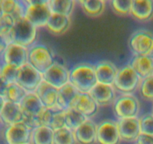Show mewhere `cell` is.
Segmentation results:
<instances>
[{
  "instance_id": "obj_28",
  "label": "cell",
  "mask_w": 153,
  "mask_h": 144,
  "mask_svg": "<svg viewBox=\"0 0 153 144\" xmlns=\"http://www.w3.org/2000/svg\"><path fill=\"white\" fill-rule=\"evenodd\" d=\"M64 116L66 127L73 131L88 119L83 113L73 106L64 111Z\"/></svg>"
},
{
  "instance_id": "obj_11",
  "label": "cell",
  "mask_w": 153,
  "mask_h": 144,
  "mask_svg": "<svg viewBox=\"0 0 153 144\" xmlns=\"http://www.w3.org/2000/svg\"><path fill=\"white\" fill-rule=\"evenodd\" d=\"M43 81L59 89L70 82V70L61 63L55 62L43 74Z\"/></svg>"
},
{
  "instance_id": "obj_5",
  "label": "cell",
  "mask_w": 153,
  "mask_h": 144,
  "mask_svg": "<svg viewBox=\"0 0 153 144\" xmlns=\"http://www.w3.org/2000/svg\"><path fill=\"white\" fill-rule=\"evenodd\" d=\"M55 62L53 52L46 45L35 43L28 48V63L41 74L44 73Z\"/></svg>"
},
{
  "instance_id": "obj_43",
  "label": "cell",
  "mask_w": 153,
  "mask_h": 144,
  "mask_svg": "<svg viewBox=\"0 0 153 144\" xmlns=\"http://www.w3.org/2000/svg\"><path fill=\"white\" fill-rule=\"evenodd\" d=\"M1 15V8H0V16Z\"/></svg>"
},
{
  "instance_id": "obj_45",
  "label": "cell",
  "mask_w": 153,
  "mask_h": 144,
  "mask_svg": "<svg viewBox=\"0 0 153 144\" xmlns=\"http://www.w3.org/2000/svg\"><path fill=\"white\" fill-rule=\"evenodd\" d=\"M28 144H31V143H28Z\"/></svg>"
},
{
  "instance_id": "obj_26",
  "label": "cell",
  "mask_w": 153,
  "mask_h": 144,
  "mask_svg": "<svg viewBox=\"0 0 153 144\" xmlns=\"http://www.w3.org/2000/svg\"><path fill=\"white\" fill-rule=\"evenodd\" d=\"M55 130L49 126L40 125L31 130V144H53Z\"/></svg>"
},
{
  "instance_id": "obj_44",
  "label": "cell",
  "mask_w": 153,
  "mask_h": 144,
  "mask_svg": "<svg viewBox=\"0 0 153 144\" xmlns=\"http://www.w3.org/2000/svg\"><path fill=\"white\" fill-rule=\"evenodd\" d=\"M152 113H153V107H152Z\"/></svg>"
},
{
  "instance_id": "obj_8",
  "label": "cell",
  "mask_w": 153,
  "mask_h": 144,
  "mask_svg": "<svg viewBox=\"0 0 153 144\" xmlns=\"http://www.w3.org/2000/svg\"><path fill=\"white\" fill-rule=\"evenodd\" d=\"M43 81V74L39 72L29 63H27L19 68L16 82L27 92H35Z\"/></svg>"
},
{
  "instance_id": "obj_36",
  "label": "cell",
  "mask_w": 153,
  "mask_h": 144,
  "mask_svg": "<svg viewBox=\"0 0 153 144\" xmlns=\"http://www.w3.org/2000/svg\"><path fill=\"white\" fill-rule=\"evenodd\" d=\"M141 134L153 135V113H146L139 117Z\"/></svg>"
},
{
  "instance_id": "obj_38",
  "label": "cell",
  "mask_w": 153,
  "mask_h": 144,
  "mask_svg": "<svg viewBox=\"0 0 153 144\" xmlns=\"http://www.w3.org/2000/svg\"><path fill=\"white\" fill-rule=\"evenodd\" d=\"M135 142L136 144H153V135L141 134Z\"/></svg>"
},
{
  "instance_id": "obj_33",
  "label": "cell",
  "mask_w": 153,
  "mask_h": 144,
  "mask_svg": "<svg viewBox=\"0 0 153 144\" xmlns=\"http://www.w3.org/2000/svg\"><path fill=\"white\" fill-rule=\"evenodd\" d=\"M19 68H20L11 65V64H2L1 69V76L8 83H15L17 82Z\"/></svg>"
},
{
  "instance_id": "obj_4",
  "label": "cell",
  "mask_w": 153,
  "mask_h": 144,
  "mask_svg": "<svg viewBox=\"0 0 153 144\" xmlns=\"http://www.w3.org/2000/svg\"><path fill=\"white\" fill-rule=\"evenodd\" d=\"M112 110L117 119L136 118L140 111V104L134 94H120L112 104Z\"/></svg>"
},
{
  "instance_id": "obj_16",
  "label": "cell",
  "mask_w": 153,
  "mask_h": 144,
  "mask_svg": "<svg viewBox=\"0 0 153 144\" xmlns=\"http://www.w3.org/2000/svg\"><path fill=\"white\" fill-rule=\"evenodd\" d=\"M24 114L20 104L6 101L0 112V122L6 127L22 122Z\"/></svg>"
},
{
  "instance_id": "obj_39",
  "label": "cell",
  "mask_w": 153,
  "mask_h": 144,
  "mask_svg": "<svg viewBox=\"0 0 153 144\" xmlns=\"http://www.w3.org/2000/svg\"><path fill=\"white\" fill-rule=\"evenodd\" d=\"M10 83L7 82L2 76L0 75V96H2L4 98L7 92V88H8Z\"/></svg>"
},
{
  "instance_id": "obj_29",
  "label": "cell",
  "mask_w": 153,
  "mask_h": 144,
  "mask_svg": "<svg viewBox=\"0 0 153 144\" xmlns=\"http://www.w3.org/2000/svg\"><path fill=\"white\" fill-rule=\"evenodd\" d=\"M74 0H50L49 7L52 14L70 16L76 7Z\"/></svg>"
},
{
  "instance_id": "obj_42",
  "label": "cell",
  "mask_w": 153,
  "mask_h": 144,
  "mask_svg": "<svg viewBox=\"0 0 153 144\" xmlns=\"http://www.w3.org/2000/svg\"><path fill=\"white\" fill-rule=\"evenodd\" d=\"M1 65H2V64L1 63V62H0V75H1Z\"/></svg>"
},
{
  "instance_id": "obj_23",
  "label": "cell",
  "mask_w": 153,
  "mask_h": 144,
  "mask_svg": "<svg viewBox=\"0 0 153 144\" xmlns=\"http://www.w3.org/2000/svg\"><path fill=\"white\" fill-rule=\"evenodd\" d=\"M130 64L141 80L153 76V55L134 56Z\"/></svg>"
},
{
  "instance_id": "obj_1",
  "label": "cell",
  "mask_w": 153,
  "mask_h": 144,
  "mask_svg": "<svg viewBox=\"0 0 153 144\" xmlns=\"http://www.w3.org/2000/svg\"><path fill=\"white\" fill-rule=\"evenodd\" d=\"M70 82L80 93H90L97 82L95 64L81 62L75 64L70 70Z\"/></svg>"
},
{
  "instance_id": "obj_20",
  "label": "cell",
  "mask_w": 153,
  "mask_h": 144,
  "mask_svg": "<svg viewBox=\"0 0 153 144\" xmlns=\"http://www.w3.org/2000/svg\"><path fill=\"white\" fill-rule=\"evenodd\" d=\"M80 92L78 91L77 88L70 82H68L59 88L58 98V110L65 111L69 108L73 106Z\"/></svg>"
},
{
  "instance_id": "obj_24",
  "label": "cell",
  "mask_w": 153,
  "mask_h": 144,
  "mask_svg": "<svg viewBox=\"0 0 153 144\" xmlns=\"http://www.w3.org/2000/svg\"><path fill=\"white\" fill-rule=\"evenodd\" d=\"M0 8L1 14L13 16L16 21L25 17L26 1L16 0H0Z\"/></svg>"
},
{
  "instance_id": "obj_31",
  "label": "cell",
  "mask_w": 153,
  "mask_h": 144,
  "mask_svg": "<svg viewBox=\"0 0 153 144\" xmlns=\"http://www.w3.org/2000/svg\"><path fill=\"white\" fill-rule=\"evenodd\" d=\"M16 20L10 15L1 14L0 16V35L4 38L8 44H10V32Z\"/></svg>"
},
{
  "instance_id": "obj_27",
  "label": "cell",
  "mask_w": 153,
  "mask_h": 144,
  "mask_svg": "<svg viewBox=\"0 0 153 144\" xmlns=\"http://www.w3.org/2000/svg\"><path fill=\"white\" fill-rule=\"evenodd\" d=\"M78 3L84 12L91 17L102 14L106 7V2L103 0H81Z\"/></svg>"
},
{
  "instance_id": "obj_30",
  "label": "cell",
  "mask_w": 153,
  "mask_h": 144,
  "mask_svg": "<svg viewBox=\"0 0 153 144\" xmlns=\"http://www.w3.org/2000/svg\"><path fill=\"white\" fill-rule=\"evenodd\" d=\"M27 93L28 92L21 86H19L17 82H15L9 85L4 98L6 101L20 104Z\"/></svg>"
},
{
  "instance_id": "obj_32",
  "label": "cell",
  "mask_w": 153,
  "mask_h": 144,
  "mask_svg": "<svg viewBox=\"0 0 153 144\" xmlns=\"http://www.w3.org/2000/svg\"><path fill=\"white\" fill-rule=\"evenodd\" d=\"M53 144H77L74 131L67 127L55 130Z\"/></svg>"
},
{
  "instance_id": "obj_35",
  "label": "cell",
  "mask_w": 153,
  "mask_h": 144,
  "mask_svg": "<svg viewBox=\"0 0 153 144\" xmlns=\"http://www.w3.org/2000/svg\"><path fill=\"white\" fill-rule=\"evenodd\" d=\"M139 89L143 98L153 101V76L142 80Z\"/></svg>"
},
{
  "instance_id": "obj_18",
  "label": "cell",
  "mask_w": 153,
  "mask_h": 144,
  "mask_svg": "<svg viewBox=\"0 0 153 144\" xmlns=\"http://www.w3.org/2000/svg\"><path fill=\"white\" fill-rule=\"evenodd\" d=\"M43 106L49 109L58 110V89L48 82L43 81L35 92Z\"/></svg>"
},
{
  "instance_id": "obj_2",
  "label": "cell",
  "mask_w": 153,
  "mask_h": 144,
  "mask_svg": "<svg viewBox=\"0 0 153 144\" xmlns=\"http://www.w3.org/2000/svg\"><path fill=\"white\" fill-rule=\"evenodd\" d=\"M37 28L25 17L17 20L10 32V43L29 48L37 43Z\"/></svg>"
},
{
  "instance_id": "obj_9",
  "label": "cell",
  "mask_w": 153,
  "mask_h": 144,
  "mask_svg": "<svg viewBox=\"0 0 153 144\" xmlns=\"http://www.w3.org/2000/svg\"><path fill=\"white\" fill-rule=\"evenodd\" d=\"M120 141L117 121L104 119L97 124V143L120 144Z\"/></svg>"
},
{
  "instance_id": "obj_7",
  "label": "cell",
  "mask_w": 153,
  "mask_h": 144,
  "mask_svg": "<svg viewBox=\"0 0 153 144\" xmlns=\"http://www.w3.org/2000/svg\"><path fill=\"white\" fill-rule=\"evenodd\" d=\"M128 46L134 56L153 55V33L143 28L136 30L130 36Z\"/></svg>"
},
{
  "instance_id": "obj_19",
  "label": "cell",
  "mask_w": 153,
  "mask_h": 144,
  "mask_svg": "<svg viewBox=\"0 0 153 144\" xmlns=\"http://www.w3.org/2000/svg\"><path fill=\"white\" fill-rule=\"evenodd\" d=\"M24 118H36L45 108L35 92H28L20 104Z\"/></svg>"
},
{
  "instance_id": "obj_3",
  "label": "cell",
  "mask_w": 153,
  "mask_h": 144,
  "mask_svg": "<svg viewBox=\"0 0 153 144\" xmlns=\"http://www.w3.org/2000/svg\"><path fill=\"white\" fill-rule=\"evenodd\" d=\"M142 80L130 64L119 68L113 86L117 92L133 94L140 87Z\"/></svg>"
},
{
  "instance_id": "obj_15",
  "label": "cell",
  "mask_w": 153,
  "mask_h": 144,
  "mask_svg": "<svg viewBox=\"0 0 153 144\" xmlns=\"http://www.w3.org/2000/svg\"><path fill=\"white\" fill-rule=\"evenodd\" d=\"M90 94L100 106L112 105L117 97V91L113 85H106L99 82L90 92Z\"/></svg>"
},
{
  "instance_id": "obj_41",
  "label": "cell",
  "mask_w": 153,
  "mask_h": 144,
  "mask_svg": "<svg viewBox=\"0 0 153 144\" xmlns=\"http://www.w3.org/2000/svg\"><path fill=\"white\" fill-rule=\"evenodd\" d=\"M5 98H4V97H2V96H0V112H1L2 108L4 107V104H5Z\"/></svg>"
},
{
  "instance_id": "obj_17",
  "label": "cell",
  "mask_w": 153,
  "mask_h": 144,
  "mask_svg": "<svg viewBox=\"0 0 153 144\" xmlns=\"http://www.w3.org/2000/svg\"><path fill=\"white\" fill-rule=\"evenodd\" d=\"M74 134L77 143L95 144L97 142V124L91 118H88L74 130Z\"/></svg>"
},
{
  "instance_id": "obj_6",
  "label": "cell",
  "mask_w": 153,
  "mask_h": 144,
  "mask_svg": "<svg viewBox=\"0 0 153 144\" xmlns=\"http://www.w3.org/2000/svg\"><path fill=\"white\" fill-rule=\"evenodd\" d=\"M52 13L49 1H26L25 18L35 27H46Z\"/></svg>"
},
{
  "instance_id": "obj_12",
  "label": "cell",
  "mask_w": 153,
  "mask_h": 144,
  "mask_svg": "<svg viewBox=\"0 0 153 144\" xmlns=\"http://www.w3.org/2000/svg\"><path fill=\"white\" fill-rule=\"evenodd\" d=\"M31 129L25 123H17L6 127L4 130V140L7 144L31 143Z\"/></svg>"
},
{
  "instance_id": "obj_13",
  "label": "cell",
  "mask_w": 153,
  "mask_h": 144,
  "mask_svg": "<svg viewBox=\"0 0 153 144\" xmlns=\"http://www.w3.org/2000/svg\"><path fill=\"white\" fill-rule=\"evenodd\" d=\"M118 130L121 140L126 142H136L141 134L139 117L117 119Z\"/></svg>"
},
{
  "instance_id": "obj_22",
  "label": "cell",
  "mask_w": 153,
  "mask_h": 144,
  "mask_svg": "<svg viewBox=\"0 0 153 144\" xmlns=\"http://www.w3.org/2000/svg\"><path fill=\"white\" fill-rule=\"evenodd\" d=\"M73 107L80 111L88 118L95 116L100 109L99 104L90 93H80Z\"/></svg>"
},
{
  "instance_id": "obj_40",
  "label": "cell",
  "mask_w": 153,
  "mask_h": 144,
  "mask_svg": "<svg viewBox=\"0 0 153 144\" xmlns=\"http://www.w3.org/2000/svg\"><path fill=\"white\" fill-rule=\"evenodd\" d=\"M7 44H7V41L4 40V38H3L2 36L0 35V57L1 56L3 52H4V50H5Z\"/></svg>"
},
{
  "instance_id": "obj_34",
  "label": "cell",
  "mask_w": 153,
  "mask_h": 144,
  "mask_svg": "<svg viewBox=\"0 0 153 144\" xmlns=\"http://www.w3.org/2000/svg\"><path fill=\"white\" fill-rule=\"evenodd\" d=\"M112 10L120 15H128L131 13V0H113L110 2Z\"/></svg>"
},
{
  "instance_id": "obj_25",
  "label": "cell",
  "mask_w": 153,
  "mask_h": 144,
  "mask_svg": "<svg viewBox=\"0 0 153 144\" xmlns=\"http://www.w3.org/2000/svg\"><path fill=\"white\" fill-rule=\"evenodd\" d=\"M71 25L70 16L52 14L46 25V28L55 35L64 34Z\"/></svg>"
},
{
  "instance_id": "obj_21",
  "label": "cell",
  "mask_w": 153,
  "mask_h": 144,
  "mask_svg": "<svg viewBox=\"0 0 153 144\" xmlns=\"http://www.w3.org/2000/svg\"><path fill=\"white\" fill-rule=\"evenodd\" d=\"M130 15L141 22L149 21L153 18V0H134Z\"/></svg>"
},
{
  "instance_id": "obj_10",
  "label": "cell",
  "mask_w": 153,
  "mask_h": 144,
  "mask_svg": "<svg viewBox=\"0 0 153 144\" xmlns=\"http://www.w3.org/2000/svg\"><path fill=\"white\" fill-rule=\"evenodd\" d=\"M28 48L14 43L7 44L5 50L0 57L1 64H11L21 68L28 63Z\"/></svg>"
},
{
  "instance_id": "obj_37",
  "label": "cell",
  "mask_w": 153,
  "mask_h": 144,
  "mask_svg": "<svg viewBox=\"0 0 153 144\" xmlns=\"http://www.w3.org/2000/svg\"><path fill=\"white\" fill-rule=\"evenodd\" d=\"M49 127L53 129L54 130H59V129L66 127L64 111L55 110Z\"/></svg>"
},
{
  "instance_id": "obj_14",
  "label": "cell",
  "mask_w": 153,
  "mask_h": 144,
  "mask_svg": "<svg viewBox=\"0 0 153 144\" xmlns=\"http://www.w3.org/2000/svg\"><path fill=\"white\" fill-rule=\"evenodd\" d=\"M95 64L97 82L106 85H113L119 68L109 60H100Z\"/></svg>"
}]
</instances>
